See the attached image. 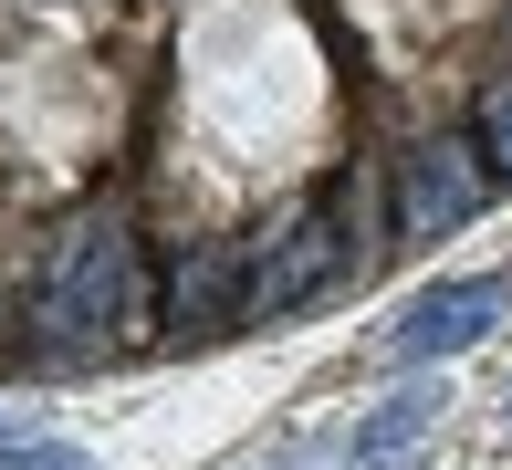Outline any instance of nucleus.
Segmentation results:
<instances>
[{
	"mask_svg": "<svg viewBox=\"0 0 512 470\" xmlns=\"http://www.w3.org/2000/svg\"><path fill=\"white\" fill-rule=\"evenodd\" d=\"M345 230H366V188H335V209H314V220H293L283 241L251 262V314H293L304 293H324V282L345 272Z\"/></svg>",
	"mask_w": 512,
	"mask_h": 470,
	"instance_id": "f03ea898",
	"label": "nucleus"
},
{
	"mask_svg": "<svg viewBox=\"0 0 512 470\" xmlns=\"http://www.w3.org/2000/svg\"><path fill=\"white\" fill-rule=\"evenodd\" d=\"M241 314H251L241 251H230V241L178 251V272H168V324H178V335H220V324H241Z\"/></svg>",
	"mask_w": 512,
	"mask_h": 470,
	"instance_id": "39448f33",
	"label": "nucleus"
},
{
	"mask_svg": "<svg viewBox=\"0 0 512 470\" xmlns=\"http://www.w3.org/2000/svg\"><path fill=\"white\" fill-rule=\"evenodd\" d=\"M512 314V282H439V293H418L398 314V335H387V356L398 366H429V356H460V345H481L492 324Z\"/></svg>",
	"mask_w": 512,
	"mask_h": 470,
	"instance_id": "20e7f679",
	"label": "nucleus"
},
{
	"mask_svg": "<svg viewBox=\"0 0 512 470\" xmlns=\"http://www.w3.org/2000/svg\"><path fill=\"white\" fill-rule=\"evenodd\" d=\"M471 147H481V157H492V168L512 178V74H502L492 94H481V136H471Z\"/></svg>",
	"mask_w": 512,
	"mask_h": 470,
	"instance_id": "0eeeda50",
	"label": "nucleus"
},
{
	"mask_svg": "<svg viewBox=\"0 0 512 470\" xmlns=\"http://www.w3.org/2000/svg\"><path fill=\"white\" fill-rule=\"evenodd\" d=\"M0 450H11V408H0Z\"/></svg>",
	"mask_w": 512,
	"mask_h": 470,
	"instance_id": "1a4fd4ad",
	"label": "nucleus"
},
{
	"mask_svg": "<svg viewBox=\"0 0 512 470\" xmlns=\"http://www.w3.org/2000/svg\"><path fill=\"white\" fill-rule=\"evenodd\" d=\"M439 408H450V397H439V387H398V397H377V408H366L356 429L335 439V470H377V460H398V450H408L418 429H429Z\"/></svg>",
	"mask_w": 512,
	"mask_h": 470,
	"instance_id": "423d86ee",
	"label": "nucleus"
},
{
	"mask_svg": "<svg viewBox=\"0 0 512 470\" xmlns=\"http://www.w3.org/2000/svg\"><path fill=\"white\" fill-rule=\"evenodd\" d=\"M0 470H95V460L63 450V439H11V450H0Z\"/></svg>",
	"mask_w": 512,
	"mask_h": 470,
	"instance_id": "6e6552de",
	"label": "nucleus"
},
{
	"mask_svg": "<svg viewBox=\"0 0 512 470\" xmlns=\"http://www.w3.org/2000/svg\"><path fill=\"white\" fill-rule=\"evenodd\" d=\"M481 199H492V157L460 147V136H429V147H408V157H398V230H408V241H439V230H460Z\"/></svg>",
	"mask_w": 512,
	"mask_h": 470,
	"instance_id": "7ed1b4c3",
	"label": "nucleus"
},
{
	"mask_svg": "<svg viewBox=\"0 0 512 470\" xmlns=\"http://www.w3.org/2000/svg\"><path fill=\"white\" fill-rule=\"evenodd\" d=\"M32 314H42V335H74V345L136 324V241H126V220H115V209H84V220L53 241Z\"/></svg>",
	"mask_w": 512,
	"mask_h": 470,
	"instance_id": "f257e3e1",
	"label": "nucleus"
}]
</instances>
